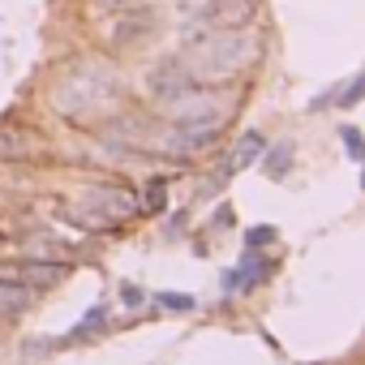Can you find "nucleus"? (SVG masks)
<instances>
[{"label":"nucleus","instance_id":"obj_1","mask_svg":"<svg viewBox=\"0 0 365 365\" xmlns=\"http://www.w3.org/2000/svg\"><path fill=\"white\" fill-rule=\"evenodd\" d=\"M262 52H267V43H262L258 26H245V31H207V35H198L194 43H185L180 61H185V69L198 86H228L241 73H250L262 61Z\"/></svg>","mask_w":365,"mask_h":365},{"label":"nucleus","instance_id":"obj_2","mask_svg":"<svg viewBox=\"0 0 365 365\" xmlns=\"http://www.w3.org/2000/svg\"><path fill=\"white\" fill-rule=\"evenodd\" d=\"M120 99V82L103 69V65H82V69H73L56 91H52V103H56V112L61 116H99V112H108L112 103Z\"/></svg>","mask_w":365,"mask_h":365},{"label":"nucleus","instance_id":"obj_3","mask_svg":"<svg viewBox=\"0 0 365 365\" xmlns=\"http://www.w3.org/2000/svg\"><path fill=\"white\" fill-rule=\"evenodd\" d=\"M262 22V0H215L202 18H190L180 26V43H194L207 31H245Z\"/></svg>","mask_w":365,"mask_h":365},{"label":"nucleus","instance_id":"obj_4","mask_svg":"<svg viewBox=\"0 0 365 365\" xmlns=\"http://www.w3.org/2000/svg\"><path fill=\"white\" fill-rule=\"evenodd\" d=\"M99 18H103V22H99V39H103V48H112V52L133 48V43H142V39L155 31V14L142 9V5L116 9V14H99Z\"/></svg>","mask_w":365,"mask_h":365},{"label":"nucleus","instance_id":"obj_5","mask_svg":"<svg viewBox=\"0 0 365 365\" xmlns=\"http://www.w3.org/2000/svg\"><path fill=\"white\" fill-rule=\"evenodd\" d=\"M146 91H150L155 103L172 108V103H180L185 95H194L198 82L190 78V69H185V61H180V56H163V61H155L146 69Z\"/></svg>","mask_w":365,"mask_h":365},{"label":"nucleus","instance_id":"obj_6","mask_svg":"<svg viewBox=\"0 0 365 365\" xmlns=\"http://www.w3.org/2000/svg\"><path fill=\"white\" fill-rule=\"evenodd\" d=\"M262 150H267V138H262L258 129H250L245 138H237V146L224 155V168H220V176H215V185H220V180H228V176H237L241 168L258 163V159H262Z\"/></svg>","mask_w":365,"mask_h":365},{"label":"nucleus","instance_id":"obj_7","mask_svg":"<svg viewBox=\"0 0 365 365\" xmlns=\"http://www.w3.org/2000/svg\"><path fill=\"white\" fill-rule=\"evenodd\" d=\"M39 150H43V142H39L35 133H26V129H18V125H0V159L22 163V159H31V155H39Z\"/></svg>","mask_w":365,"mask_h":365},{"label":"nucleus","instance_id":"obj_8","mask_svg":"<svg viewBox=\"0 0 365 365\" xmlns=\"http://www.w3.org/2000/svg\"><path fill=\"white\" fill-rule=\"evenodd\" d=\"M31 301H35V288H26L22 279H0V318H5V322L26 314Z\"/></svg>","mask_w":365,"mask_h":365},{"label":"nucleus","instance_id":"obj_9","mask_svg":"<svg viewBox=\"0 0 365 365\" xmlns=\"http://www.w3.org/2000/svg\"><path fill=\"white\" fill-rule=\"evenodd\" d=\"M61 275H65V267H61V262L31 258V262L22 267V275H18V279H22L26 288H39V292H43V288H52V284H61Z\"/></svg>","mask_w":365,"mask_h":365},{"label":"nucleus","instance_id":"obj_10","mask_svg":"<svg viewBox=\"0 0 365 365\" xmlns=\"http://www.w3.org/2000/svg\"><path fill=\"white\" fill-rule=\"evenodd\" d=\"M262 172L271 180H284L292 172V142H279V146H267L262 150Z\"/></svg>","mask_w":365,"mask_h":365},{"label":"nucleus","instance_id":"obj_11","mask_svg":"<svg viewBox=\"0 0 365 365\" xmlns=\"http://www.w3.org/2000/svg\"><path fill=\"white\" fill-rule=\"evenodd\" d=\"M361 99H365V69L356 78H348V82L335 86V108H356Z\"/></svg>","mask_w":365,"mask_h":365},{"label":"nucleus","instance_id":"obj_12","mask_svg":"<svg viewBox=\"0 0 365 365\" xmlns=\"http://www.w3.org/2000/svg\"><path fill=\"white\" fill-rule=\"evenodd\" d=\"M155 305L168 309V314H190V309H198V297H190V292H155Z\"/></svg>","mask_w":365,"mask_h":365},{"label":"nucleus","instance_id":"obj_13","mask_svg":"<svg viewBox=\"0 0 365 365\" xmlns=\"http://www.w3.org/2000/svg\"><path fill=\"white\" fill-rule=\"evenodd\" d=\"M339 142H344V150H348L352 163H365V133L356 125H339Z\"/></svg>","mask_w":365,"mask_h":365},{"label":"nucleus","instance_id":"obj_14","mask_svg":"<svg viewBox=\"0 0 365 365\" xmlns=\"http://www.w3.org/2000/svg\"><path fill=\"white\" fill-rule=\"evenodd\" d=\"M279 241V228H271V224H254L250 232H245V250H267V245H275Z\"/></svg>","mask_w":365,"mask_h":365},{"label":"nucleus","instance_id":"obj_15","mask_svg":"<svg viewBox=\"0 0 365 365\" xmlns=\"http://www.w3.org/2000/svg\"><path fill=\"white\" fill-rule=\"evenodd\" d=\"M133 5H142V0H91L95 14H116V9H133Z\"/></svg>","mask_w":365,"mask_h":365},{"label":"nucleus","instance_id":"obj_16","mask_svg":"<svg viewBox=\"0 0 365 365\" xmlns=\"http://www.w3.org/2000/svg\"><path fill=\"white\" fill-rule=\"evenodd\" d=\"M305 108H309V112H327V108H335V86H331V91H322V95H314Z\"/></svg>","mask_w":365,"mask_h":365},{"label":"nucleus","instance_id":"obj_17","mask_svg":"<svg viewBox=\"0 0 365 365\" xmlns=\"http://www.w3.org/2000/svg\"><path fill=\"white\" fill-rule=\"evenodd\" d=\"M120 297H125V305H129V309H138V305L146 301V292H142L138 284H125V288H120Z\"/></svg>","mask_w":365,"mask_h":365},{"label":"nucleus","instance_id":"obj_18","mask_svg":"<svg viewBox=\"0 0 365 365\" xmlns=\"http://www.w3.org/2000/svg\"><path fill=\"white\" fill-rule=\"evenodd\" d=\"M361 190H365V163H361Z\"/></svg>","mask_w":365,"mask_h":365},{"label":"nucleus","instance_id":"obj_19","mask_svg":"<svg viewBox=\"0 0 365 365\" xmlns=\"http://www.w3.org/2000/svg\"><path fill=\"white\" fill-rule=\"evenodd\" d=\"M0 250H5V237H0Z\"/></svg>","mask_w":365,"mask_h":365},{"label":"nucleus","instance_id":"obj_20","mask_svg":"<svg viewBox=\"0 0 365 365\" xmlns=\"http://www.w3.org/2000/svg\"><path fill=\"white\" fill-rule=\"evenodd\" d=\"M0 331H5V318H0Z\"/></svg>","mask_w":365,"mask_h":365}]
</instances>
